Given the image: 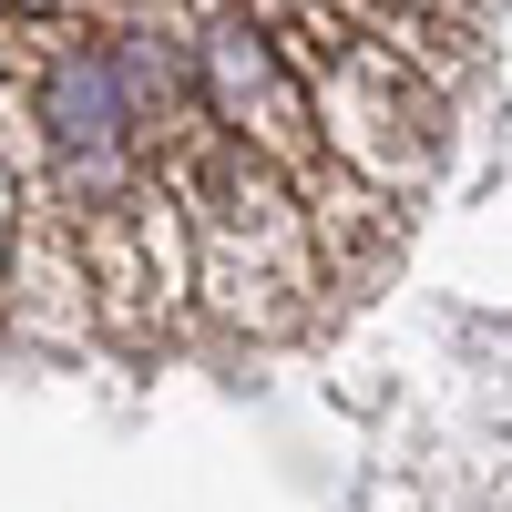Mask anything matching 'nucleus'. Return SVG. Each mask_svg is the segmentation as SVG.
Returning a JSON list of instances; mask_svg holds the SVG:
<instances>
[{"instance_id": "nucleus-1", "label": "nucleus", "mask_w": 512, "mask_h": 512, "mask_svg": "<svg viewBox=\"0 0 512 512\" xmlns=\"http://www.w3.org/2000/svg\"><path fill=\"white\" fill-rule=\"evenodd\" d=\"M195 103L216 134H236L246 154H267L297 195H318L338 175V154L318 134V93L297 52L277 41V21L256 11V0H216V11H195Z\"/></svg>"}, {"instance_id": "nucleus-2", "label": "nucleus", "mask_w": 512, "mask_h": 512, "mask_svg": "<svg viewBox=\"0 0 512 512\" xmlns=\"http://www.w3.org/2000/svg\"><path fill=\"white\" fill-rule=\"evenodd\" d=\"M0 328L41 338V349H72L93 338V287H82V246L52 205L21 216V246H11V287H0Z\"/></svg>"}, {"instance_id": "nucleus-3", "label": "nucleus", "mask_w": 512, "mask_h": 512, "mask_svg": "<svg viewBox=\"0 0 512 512\" xmlns=\"http://www.w3.org/2000/svg\"><path fill=\"white\" fill-rule=\"evenodd\" d=\"M21 216H31V185L11 175V154H0V287H11V246H21Z\"/></svg>"}, {"instance_id": "nucleus-4", "label": "nucleus", "mask_w": 512, "mask_h": 512, "mask_svg": "<svg viewBox=\"0 0 512 512\" xmlns=\"http://www.w3.org/2000/svg\"><path fill=\"white\" fill-rule=\"evenodd\" d=\"M11 31H62V21H93V0H0Z\"/></svg>"}, {"instance_id": "nucleus-5", "label": "nucleus", "mask_w": 512, "mask_h": 512, "mask_svg": "<svg viewBox=\"0 0 512 512\" xmlns=\"http://www.w3.org/2000/svg\"><path fill=\"white\" fill-rule=\"evenodd\" d=\"M11 62H21V41H11V31H0V103H11Z\"/></svg>"}]
</instances>
